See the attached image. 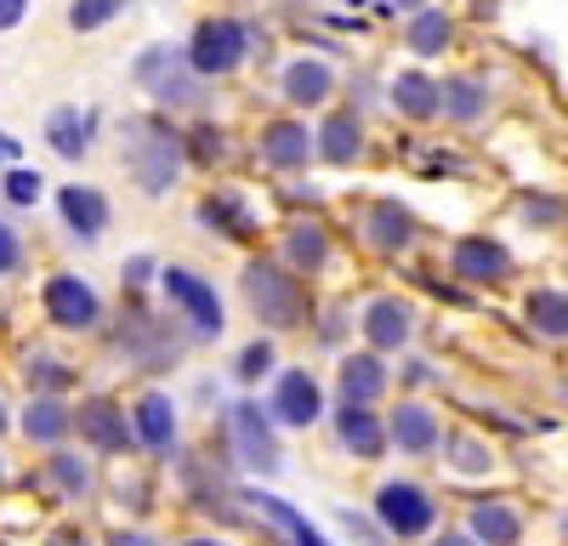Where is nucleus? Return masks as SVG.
Listing matches in <instances>:
<instances>
[{"label": "nucleus", "instance_id": "nucleus-1", "mask_svg": "<svg viewBox=\"0 0 568 546\" xmlns=\"http://www.w3.org/2000/svg\"><path fill=\"white\" fill-rule=\"evenodd\" d=\"M245 46H251V34H245V23L240 18H205L200 29H194V46H187V69H194L200 80L205 74H227V69H240V58H245Z\"/></svg>", "mask_w": 568, "mask_h": 546}, {"label": "nucleus", "instance_id": "nucleus-7", "mask_svg": "<svg viewBox=\"0 0 568 546\" xmlns=\"http://www.w3.org/2000/svg\"><path fill=\"white\" fill-rule=\"evenodd\" d=\"M45 313L69 331H85V325H98V296H91V285L74 280V273H58V280L45 285Z\"/></svg>", "mask_w": 568, "mask_h": 546}, {"label": "nucleus", "instance_id": "nucleus-12", "mask_svg": "<svg viewBox=\"0 0 568 546\" xmlns=\"http://www.w3.org/2000/svg\"><path fill=\"white\" fill-rule=\"evenodd\" d=\"M136 438L149 449H171L176 444V410H171L165 393H142V404H136Z\"/></svg>", "mask_w": 568, "mask_h": 546}, {"label": "nucleus", "instance_id": "nucleus-28", "mask_svg": "<svg viewBox=\"0 0 568 546\" xmlns=\"http://www.w3.org/2000/svg\"><path fill=\"white\" fill-rule=\"evenodd\" d=\"M438 103H444L455 120H478V114H484V85H478V80H449V85H438Z\"/></svg>", "mask_w": 568, "mask_h": 546}, {"label": "nucleus", "instance_id": "nucleus-29", "mask_svg": "<svg viewBox=\"0 0 568 546\" xmlns=\"http://www.w3.org/2000/svg\"><path fill=\"white\" fill-rule=\"evenodd\" d=\"M444 40H449V18L444 12H415V23H409V46L415 52H444Z\"/></svg>", "mask_w": 568, "mask_h": 546}, {"label": "nucleus", "instance_id": "nucleus-40", "mask_svg": "<svg viewBox=\"0 0 568 546\" xmlns=\"http://www.w3.org/2000/svg\"><path fill=\"white\" fill-rule=\"evenodd\" d=\"M109 546H154V540H149V535H114Z\"/></svg>", "mask_w": 568, "mask_h": 546}, {"label": "nucleus", "instance_id": "nucleus-15", "mask_svg": "<svg viewBox=\"0 0 568 546\" xmlns=\"http://www.w3.org/2000/svg\"><path fill=\"white\" fill-rule=\"evenodd\" d=\"M336 433H342V444H347L353 455H364V462H369V455H382V444H387L382 422H375L364 404H347V410H342V416H336Z\"/></svg>", "mask_w": 568, "mask_h": 546}, {"label": "nucleus", "instance_id": "nucleus-6", "mask_svg": "<svg viewBox=\"0 0 568 546\" xmlns=\"http://www.w3.org/2000/svg\"><path fill=\"white\" fill-rule=\"evenodd\" d=\"M375 518H382L393 535H426L433 529V501H426V489H415V484H382Z\"/></svg>", "mask_w": 568, "mask_h": 546}, {"label": "nucleus", "instance_id": "nucleus-42", "mask_svg": "<svg viewBox=\"0 0 568 546\" xmlns=\"http://www.w3.org/2000/svg\"><path fill=\"white\" fill-rule=\"evenodd\" d=\"M438 546H471V540H466V535H444Z\"/></svg>", "mask_w": 568, "mask_h": 546}, {"label": "nucleus", "instance_id": "nucleus-22", "mask_svg": "<svg viewBox=\"0 0 568 546\" xmlns=\"http://www.w3.org/2000/svg\"><path fill=\"white\" fill-rule=\"evenodd\" d=\"M251 501H256V507H262V513H267V518H273V524H278L284 535H291L296 546H329V540H324V535H318V529H313V524H307V518H302L296 507H291V501H278V495H262V489H256Z\"/></svg>", "mask_w": 568, "mask_h": 546}, {"label": "nucleus", "instance_id": "nucleus-25", "mask_svg": "<svg viewBox=\"0 0 568 546\" xmlns=\"http://www.w3.org/2000/svg\"><path fill=\"white\" fill-rule=\"evenodd\" d=\"M45 136H52V149H58L63 160H74V154H85V143H91V120L74 114V109H58L52 120H45Z\"/></svg>", "mask_w": 568, "mask_h": 546}, {"label": "nucleus", "instance_id": "nucleus-38", "mask_svg": "<svg viewBox=\"0 0 568 546\" xmlns=\"http://www.w3.org/2000/svg\"><path fill=\"white\" fill-rule=\"evenodd\" d=\"M194 143H200V160H216V154H222V131L200 125V131H194Z\"/></svg>", "mask_w": 568, "mask_h": 546}, {"label": "nucleus", "instance_id": "nucleus-26", "mask_svg": "<svg viewBox=\"0 0 568 546\" xmlns=\"http://www.w3.org/2000/svg\"><path fill=\"white\" fill-rule=\"evenodd\" d=\"M369 240L382 245V251H404L409 245V216L393 200H382V205L369 211Z\"/></svg>", "mask_w": 568, "mask_h": 546}, {"label": "nucleus", "instance_id": "nucleus-13", "mask_svg": "<svg viewBox=\"0 0 568 546\" xmlns=\"http://www.w3.org/2000/svg\"><path fill=\"white\" fill-rule=\"evenodd\" d=\"M506 267H511V256L495 240H460L455 245V273L460 280H500Z\"/></svg>", "mask_w": 568, "mask_h": 546}, {"label": "nucleus", "instance_id": "nucleus-3", "mask_svg": "<svg viewBox=\"0 0 568 546\" xmlns=\"http://www.w3.org/2000/svg\"><path fill=\"white\" fill-rule=\"evenodd\" d=\"M182 143L160 125V120H142L136 125V149H131V171H136V182L149 194H160V189H171V176H176V165H182V154H176Z\"/></svg>", "mask_w": 568, "mask_h": 546}, {"label": "nucleus", "instance_id": "nucleus-43", "mask_svg": "<svg viewBox=\"0 0 568 546\" xmlns=\"http://www.w3.org/2000/svg\"><path fill=\"white\" fill-rule=\"evenodd\" d=\"M393 7H420V0H393Z\"/></svg>", "mask_w": 568, "mask_h": 546}, {"label": "nucleus", "instance_id": "nucleus-33", "mask_svg": "<svg viewBox=\"0 0 568 546\" xmlns=\"http://www.w3.org/2000/svg\"><path fill=\"white\" fill-rule=\"evenodd\" d=\"M7 200H12V205H34V200H40V176H34V171H12V176H7Z\"/></svg>", "mask_w": 568, "mask_h": 546}, {"label": "nucleus", "instance_id": "nucleus-35", "mask_svg": "<svg viewBox=\"0 0 568 546\" xmlns=\"http://www.w3.org/2000/svg\"><path fill=\"white\" fill-rule=\"evenodd\" d=\"M52 478H58L63 489H85V467L74 462V455H58V462H52Z\"/></svg>", "mask_w": 568, "mask_h": 546}, {"label": "nucleus", "instance_id": "nucleus-36", "mask_svg": "<svg viewBox=\"0 0 568 546\" xmlns=\"http://www.w3.org/2000/svg\"><path fill=\"white\" fill-rule=\"evenodd\" d=\"M18 256H23V245H18V234L7 222H0V273H12L18 267Z\"/></svg>", "mask_w": 568, "mask_h": 546}, {"label": "nucleus", "instance_id": "nucleus-9", "mask_svg": "<svg viewBox=\"0 0 568 546\" xmlns=\"http://www.w3.org/2000/svg\"><path fill=\"white\" fill-rule=\"evenodd\" d=\"M307 154H313V136H307L302 120H273V125L262 131V160H267V165L296 171V165H307Z\"/></svg>", "mask_w": 568, "mask_h": 546}, {"label": "nucleus", "instance_id": "nucleus-14", "mask_svg": "<svg viewBox=\"0 0 568 546\" xmlns=\"http://www.w3.org/2000/svg\"><path fill=\"white\" fill-rule=\"evenodd\" d=\"M364 336H369L375 347H404V342H409V307L393 302V296L369 302V313H364Z\"/></svg>", "mask_w": 568, "mask_h": 546}, {"label": "nucleus", "instance_id": "nucleus-37", "mask_svg": "<svg viewBox=\"0 0 568 546\" xmlns=\"http://www.w3.org/2000/svg\"><path fill=\"white\" fill-rule=\"evenodd\" d=\"M29 382H40V387H63L69 371H58V364H45V358H40V364H29Z\"/></svg>", "mask_w": 568, "mask_h": 546}, {"label": "nucleus", "instance_id": "nucleus-5", "mask_svg": "<svg viewBox=\"0 0 568 546\" xmlns=\"http://www.w3.org/2000/svg\"><path fill=\"white\" fill-rule=\"evenodd\" d=\"M165 296L187 313V318H194V331L200 336H216L222 331V302H216V291L200 280V273H187V267H165Z\"/></svg>", "mask_w": 568, "mask_h": 546}, {"label": "nucleus", "instance_id": "nucleus-23", "mask_svg": "<svg viewBox=\"0 0 568 546\" xmlns=\"http://www.w3.org/2000/svg\"><path fill=\"white\" fill-rule=\"evenodd\" d=\"M318 154H324L329 165H347V160L358 154V120H353V114H329L324 131H318Z\"/></svg>", "mask_w": 568, "mask_h": 546}, {"label": "nucleus", "instance_id": "nucleus-45", "mask_svg": "<svg viewBox=\"0 0 568 546\" xmlns=\"http://www.w3.org/2000/svg\"><path fill=\"white\" fill-rule=\"evenodd\" d=\"M0 427H7V410H0Z\"/></svg>", "mask_w": 568, "mask_h": 546}, {"label": "nucleus", "instance_id": "nucleus-19", "mask_svg": "<svg viewBox=\"0 0 568 546\" xmlns=\"http://www.w3.org/2000/svg\"><path fill=\"white\" fill-rule=\"evenodd\" d=\"M393 438H398V449H409V455L433 449V444H438V422H433V410L404 404L398 416H393Z\"/></svg>", "mask_w": 568, "mask_h": 546}, {"label": "nucleus", "instance_id": "nucleus-41", "mask_svg": "<svg viewBox=\"0 0 568 546\" xmlns=\"http://www.w3.org/2000/svg\"><path fill=\"white\" fill-rule=\"evenodd\" d=\"M52 546H85V535H58Z\"/></svg>", "mask_w": 568, "mask_h": 546}, {"label": "nucleus", "instance_id": "nucleus-16", "mask_svg": "<svg viewBox=\"0 0 568 546\" xmlns=\"http://www.w3.org/2000/svg\"><path fill=\"white\" fill-rule=\"evenodd\" d=\"M80 433L91 438V444H103V449H120L125 444V422H120V410L109 404V398H91V404H80Z\"/></svg>", "mask_w": 568, "mask_h": 546}, {"label": "nucleus", "instance_id": "nucleus-20", "mask_svg": "<svg viewBox=\"0 0 568 546\" xmlns=\"http://www.w3.org/2000/svg\"><path fill=\"white\" fill-rule=\"evenodd\" d=\"M393 103H398L409 120H433V114H438V80L398 74V80H393Z\"/></svg>", "mask_w": 568, "mask_h": 546}, {"label": "nucleus", "instance_id": "nucleus-30", "mask_svg": "<svg viewBox=\"0 0 568 546\" xmlns=\"http://www.w3.org/2000/svg\"><path fill=\"white\" fill-rule=\"evenodd\" d=\"M211 228H222V234H233V240H245L251 234V216H245V205L233 200V194H222V200H211L205 211H200Z\"/></svg>", "mask_w": 568, "mask_h": 546}, {"label": "nucleus", "instance_id": "nucleus-21", "mask_svg": "<svg viewBox=\"0 0 568 546\" xmlns=\"http://www.w3.org/2000/svg\"><path fill=\"white\" fill-rule=\"evenodd\" d=\"M471 535L489 540V546H517L524 524H517V513H511V507H500V501H484V507L471 513Z\"/></svg>", "mask_w": 568, "mask_h": 546}, {"label": "nucleus", "instance_id": "nucleus-18", "mask_svg": "<svg viewBox=\"0 0 568 546\" xmlns=\"http://www.w3.org/2000/svg\"><path fill=\"white\" fill-rule=\"evenodd\" d=\"M329 85H336V74H329L318 58H302L284 69V91H291V103H324Z\"/></svg>", "mask_w": 568, "mask_h": 546}, {"label": "nucleus", "instance_id": "nucleus-10", "mask_svg": "<svg viewBox=\"0 0 568 546\" xmlns=\"http://www.w3.org/2000/svg\"><path fill=\"white\" fill-rule=\"evenodd\" d=\"M233 433H240V449H245V462H251L256 473H273V467H278L273 427L262 422V410H256V404H240V410H233Z\"/></svg>", "mask_w": 568, "mask_h": 546}, {"label": "nucleus", "instance_id": "nucleus-11", "mask_svg": "<svg viewBox=\"0 0 568 546\" xmlns=\"http://www.w3.org/2000/svg\"><path fill=\"white\" fill-rule=\"evenodd\" d=\"M58 205H63V222L74 228L80 240H98L103 228H109V200L98 189H80V182H74V189L58 194Z\"/></svg>", "mask_w": 568, "mask_h": 546}, {"label": "nucleus", "instance_id": "nucleus-34", "mask_svg": "<svg viewBox=\"0 0 568 546\" xmlns=\"http://www.w3.org/2000/svg\"><path fill=\"white\" fill-rule=\"evenodd\" d=\"M267 364H273V347H267V342H251V347L240 353V382H256Z\"/></svg>", "mask_w": 568, "mask_h": 546}, {"label": "nucleus", "instance_id": "nucleus-17", "mask_svg": "<svg viewBox=\"0 0 568 546\" xmlns=\"http://www.w3.org/2000/svg\"><path fill=\"white\" fill-rule=\"evenodd\" d=\"M382 387H387V371H382V358H375V353H358V358L342 364V393H347V404H369Z\"/></svg>", "mask_w": 568, "mask_h": 546}, {"label": "nucleus", "instance_id": "nucleus-4", "mask_svg": "<svg viewBox=\"0 0 568 546\" xmlns=\"http://www.w3.org/2000/svg\"><path fill=\"white\" fill-rule=\"evenodd\" d=\"M136 80L149 85L160 103H200V74L187 69V58L171 52V46H154V52H142Z\"/></svg>", "mask_w": 568, "mask_h": 546}, {"label": "nucleus", "instance_id": "nucleus-2", "mask_svg": "<svg viewBox=\"0 0 568 546\" xmlns=\"http://www.w3.org/2000/svg\"><path fill=\"white\" fill-rule=\"evenodd\" d=\"M245 291H251V307L267 318L273 331H284V325L302 318V285H291L273 262H251L245 267Z\"/></svg>", "mask_w": 568, "mask_h": 546}, {"label": "nucleus", "instance_id": "nucleus-24", "mask_svg": "<svg viewBox=\"0 0 568 546\" xmlns=\"http://www.w3.org/2000/svg\"><path fill=\"white\" fill-rule=\"evenodd\" d=\"M69 427H74V416H69L58 398H34V404H29V416H23V433L40 438V444H58Z\"/></svg>", "mask_w": 568, "mask_h": 546}, {"label": "nucleus", "instance_id": "nucleus-31", "mask_svg": "<svg viewBox=\"0 0 568 546\" xmlns=\"http://www.w3.org/2000/svg\"><path fill=\"white\" fill-rule=\"evenodd\" d=\"M284 251H291V262L307 267V273H318L324 256H329V251H324V234H318L313 222H307V228H291V245H284Z\"/></svg>", "mask_w": 568, "mask_h": 546}, {"label": "nucleus", "instance_id": "nucleus-32", "mask_svg": "<svg viewBox=\"0 0 568 546\" xmlns=\"http://www.w3.org/2000/svg\"><path fill=\"white\" fill-rule=\"evenodd\" d=\"M120 7H125V0H74V7H69V23H74V29H103Z\"/></svg>", "mask_w": 568, "mask_h": 546}, {"label": "nucleus", "instance_id": "nucleus-27", "mask_svg": "<svg viewBox=\"0 0 568 546\" xmlns=\"http://www.w3.org/2000/svg\"><path fill=\"white\" fill-rule=\"evenodd\" d=\"M529 325L546 336H568V291H535L529 296Z\"/></svg>", "mask_w": 568, "mask_h": 546}, {"label": "nucleus", "instance_id": "nucleus-44", "mask_svg": "<svg viewBox=\"0 0 568 546\" xmlns=\"http://www.w3.org/2000/svg\"><path fill=\"white\" fill-rule=\"evenodd\" d=\"M187 546H216V540H187Z\"/></svg>", "mask_w": 568, "mask_h": 546}, {"label": "nucleus", "instance_id": "nucleus-8", "mask_svg": "<svg viewBox=\"0 0 568 546\" xmlns=\"http://www.w3.org/2000/svg\"><path fill=\"white\" fill-rule=\"evenodd\" d=\"M318 382L307 371H291V376H278V393H273V416L284 427H313L318 422Z\"/></svg>", "mask_w": 568, "mask_h": 546}, {"label": "nucleus", "instance_id": "nucleus-39", "mask_svg": "<svg viewBox=\"0 0 568 546\" xmlns=\"http://www.w3.org/2000/svg\"><path fill=\"white\" fill-rule=\"evenodd\" d=\"M23 7H29V0H0V29H18Z\"/></svg>", "mask_w": 568, "mask_h": 546}]
</instances>
